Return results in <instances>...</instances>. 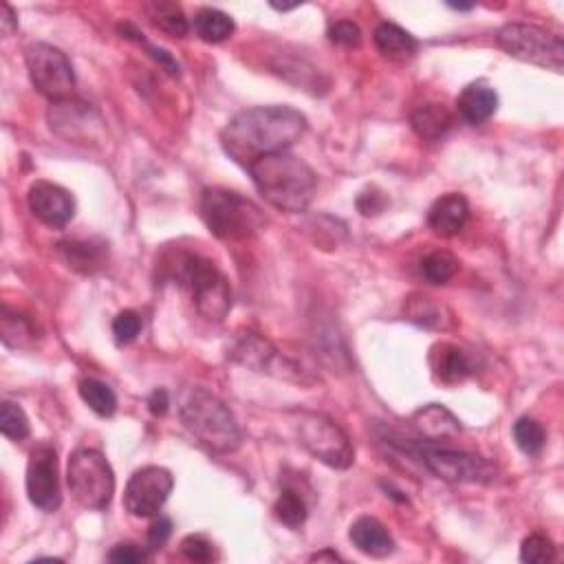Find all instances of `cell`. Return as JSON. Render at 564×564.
<instances>
[{
	"label": "cell",
	"instance_id": "d6986e66",
	"mask_svg": "<svg viewBox=\"0 0 564 564\" xmlns=\"http://www.w3.org/2000/svg\"><path fill=\"white\" fill-rule=\"evenodd\" d=\"M349 538L353 545L371 558H388L395 551V540L388 529L373 516L357 518L351 525Z\"/></svg>",
	"mask_w": 564,
	"mask_h": 564
},
{
	"label": "cell",
	"instance_id": "484cf974",
	"mask_svg": "<svg viewBox=\"0 0 564 564\" xmlns=\"http://www.w3.org/2000/svg\"><path fill=\"white\" fill-rule=\"evenodd\" d=\"M146 14L148 18L153 20V23L161 29L166 31L168 36L172 38H186L190 25H188V18L183 16L181 7L177 3H164V0H155V3H146Z\"/></svg>",
	"mask_w": 564,
	"mask_h": 564
},
{
	"label": "cell",
	"instance_id": "e0dca14e",
	"mask_svg": "<svg viewBox=\"0 0 564 564\" xmlns=\"http://www.w3.org/2000/svg\"><path fill=\"white\" fill-rule=\"evenodd\" d=\"M410 426L426 443H437L461 435V421L441 404H428L412 412Z\"/></svg>",
	"mask_w": 564,
	"mask_h": 564
},
{
	"label": "cell",
	"instance_id": "7bdbcfd3",
	"mask_svg": "<svg viewBox=\"0 0 564 564\" xmlns=\"http://www.w3.org/2000/svg\"><path fill=\"white\" fill-rule=\"evenodd\" d=\"M311 560L313 562H322V560H331V562H338V560H342L338 553L335 551H331V549H324V551H320V553H313L311 556Z\"/></svg>",
	"mask_w": 564,
	"mask_h": 564
},
{
	"label": "cell",
	"instance_id": "52a82bcc",
	"mask_svg": "<svg viewBox=\"0 0 564 564\" xmlns=\"http://www.w3.org/2000/svg\"><path fill=\"white\" fill-rule=\"evenodd\" d=\"M67 483L75 501L86 509H106L115 494V474L102 452L80 448L69 457Z\"/></svg>",
	"mask_w": 564,
	"mask_h": 564
},
{
	"label": "cell",
	"instance_id": "6da1fadb",
	"mask_svg": "<svg viewBox=\"0 0 564 564\" xmlns=\"http://www.w3.org/2000/svg\"><path fill=\"white\" fill-rule=\"evenodd\" d=\"M307 117L291 106H254L221 130V146L236 164L249 168L267 155L285 153L305 135Z\"/></svg>",
	"mask_w": 564,
	"mask_h": 564
},
{
	"label": "cell",
	"instance_id": "b9f144b4",
	"mask_svg": "<svg viewBox=\"0 0 564 564\" xmlns=\"http://www.w3.org/2000/svg\"><path fill=\"white\" fill-rule=\"evenodd\" d=\"M0 27H3V34L5 36H12L14 31L18 29V18H16V14H14V9L9 7L7 3H3V7H0Z\"/></svg>",
	"mask_w": 564,
	"mask_h": 564
},
{
	"label": "cell",
	"instance_id": "7402d4cb",
	"mask_svg": "<svg viewBox=\"0 0 564 564\" xmlns=\"http://www.w3.org/2000/svg\"><path fill=\"white\" fill-rule=\"evenodd\" d=\"M375 47L384 58L404 62L415 56L419 42L415 36L408 34V31L401 29L399 25L382 23L375 29Z\"/></svg>",
	"mask_w": 564,
	"mask_h": 564
},
{
	"label": "cell",
	"instance_id": "d590c367",
	"mask_svg": "<svg viewBox=\"0 0 564 564\" xmlns=\"http://www.w3.org/2000/svg\"><path fill=\"white\" fill-rule=\"evenodd\" d=\"M181 551H183V556L192 562H210L214 558V545L208 538L199 536V534L183 538Z\"/></svg>",
	"mask_w": 564,
	"mask_h": 564
},
{
	"label": "cell",
	"instance_id": "4fadbf2b",
	"mask_svg": "<svg viewBox=\"0 0 564 564\" xmlns=\"http://www.w3.org/2000/svg\"><path fill=\"white\" fill-rule=\"evenodd\" d=\"M230 357L245 368H252L256 373H271L285 379L302 382V373L296 364H291L285 355L276 351V346L260 338L256 333H245L232 346Z\"/></svg>",
	"mask_w": 564,
	"mask_h": 564
},
{
	"label": "cell",
	"instance_id": "9c48e42d",
	"mask_svg": "<svg viewBox=\"0 0 564 564\" xmlns=\"http://www.w3.org/2000/svg\"><path fill=\"white\" fill-rule=\"evenodd\" d=\"M296 430L302 448L320 463L335 470H346L353 465V443L338 423L331 421L329 417L318 415V412H300Z\"/></svg>",
	"mask_w": 564,
	"mask_h": 564
},
{
	"label": "cell",
	"instance_id": "d6a6232c",
	"mask_svg": "<svg viewBox=\"0 0 564 564\" xmlns=\"http://www.w3.org/2000/svg\"><path fill=\"white\" fill-rule=\"evenodd\" d=\"M117 31L119 34H122V38H128V40H135L137 45H141L144 47L146 51H148V56L153 58L155 62H159V67L164 69L166 73H170V75H177L181 73V67H179V62L170 56V53L166 51V49H161V47H155V45H150V42L144 38V34H141V31L135 27V25H130V23H126V25H119L117 27Z\"/></svg>",
	"mask_w": 564,
	"mask_h": 564
},
{
	"label": "cell",
	"instance_id": "cb8c5ba5",
	"mask_svg": "<svg viewBox=\"0 0 564 564\" xmlns=\"http://www.w3.org/2000/svg\"><path fill=\"white\" fill-rule=\"evenodd\" d=\"M58 249L67 265L82 274H93L106 265V245H95L93 241H64Z\"/></svg>",
	"mask_w": 564,
	"mask_h": 564
},
{
	"label": "cell",
	"instance_id": "ab89813d",
	"mask_svg": "<svg viewBox=\"0 0 564 564\" xmlns=\"http://www.w3.org/2000/svg\"><path fill=\"white\" fill-rule=\"evenodd\" d=\"M172 536V520L166 516H157L153 525L148 527V551H159Z\"/></svg>",
	"mask_w": 564,
	"mask_h": 564
},
{
	"label": "cell",
	"instance_id": "f35d334b",
	"mask_svg": "<svg viewBox=\"0 0 564 564\" xmlns=\"http://www.w3.org/2000/svg\"><path fill=\"white\" fill-rule=\"evenodd\" d=\"M355 205H357V210H360L362 216H377V214H382L386 210L388 197L384 192H379L377 188H368L360 194V197H357Z\"/></svg>",
	"mask_w": 564,
	"mask_h": 564
},
{
	"label": "cell",
	"instance_id": "ac0fdd59",
	"mask_svg": "<svg viewBox=\"0 0 564 564\" xmlns=\"http://www.w3.org/2000/svg\"><path fill=\"white\" fill-rule=\"evenodd\" d=\"M470 216V205L463 194H446V197L437 199L428 210V227L441 238L457 236Z\"/></svg>",
	"mask_w": 564,
	"mask_h": 564
},
{
	"label": "cell",
	"instance_id": "e575fe53",
	"mask_svg": "<svg viewBox=\"0 0 564 564\" xmlns=\"http://www.w3.org/2000/svg\"><path fill=\"white\" fill-rule=\"evenodd\" d=\"M141 333V318L137 311H122L117 313V318L113 320V335L117 344H130L137 340V335Z\"/></svg>",
	"mask_w": 564,
	"mask_h": 564
},
{
	"label": "cell",
	"instance_id": "603a6c76",
	"mask_svg": "<svg viewBox=\"0 0 564 564\" xmlns=\"http://www.w3.org/2000/svg\"><path fill=\"white\" fill-rule=\"evenodd\" d=\"M454 124V117L443 104H426L410 117V126L423 141H439Z\"/></svg>",
	"mask_w": 564,
	"mask_h": 564
},
{
	"label": "cell",
	"instance_id": "3957f363",
	"mask_svg": "<svg viewBox=\"0 0 564 564\" xmlns=\"http://www.w3.org/2000/svg\"><path fill=\"white\" fill-rule=\"evenodd\" d=\"M181 423L205 448L230 454L241 448L243 432L223 401L205 388H188L179 401Z\"/></svg>",
	"mask_w": 564,
	"mask_h": 564
},
{
	"label": "cell",
	"instance_id": "7a4b0ae2",
	"mask_svg": "<svg viewBox=\"0 0 564 564\" xmlns=\"http://www.w3.org/2000/svg\"><path fill=\"white\" fill-rule=\"evenodd\" d=\"M247 170L260 197L280 212H305L318 188L316 172L289 150L258 159Z\"/></svg>",
	"mask_w": 564,
	"mask_h": 564
},
{
	"label": "cell",
	"instance_id": "4316f807",
	"mask_svg": "<svg viewBox=\"0 0 564 564\" xmlns=\"http://www.w3.org/2000/svg\"><path fill=\"white\" fill-rule=\"evenodd\" d=\"M36 342V324L18 311L3 307V344L9 349H29Z\"/></svg>",
	"mask_w": 564,
	"mask_h": 564
},
{
	"label": "cell",
	"instance_id": "2e32d148",
	"mask_svg": "<svg viewBox=\"0 0 564 564\" xmlns=\"http://www.w3.org/2000/svg\"><path fill=\"white\" fill-rule=\"evenodd\" d=\"M428 364L432 377L448 386L465 382V379L472 377L476 371L472 357L463 349H459V346L448 342H439L432 346L428 355Z\"/></svg>",
	"mask_w": 564,
	"mask_h": 564
},
{
	"label": "cell",
	"instance_id": "5b68a950",
	"mask_svg": "<svg viewBox=\"0 0 564 564\" xmlns=\"http://www.w3.org/2000/svg\"><path fill=\"white\" fill-rule=\"evenodd\" d=\"M199 212L210 234L221 241H245L265 227L263 210L254 201L225 188H205Z\"/></svg>",
	"mask_w": 564,
	"mask_h": 564
},
{
	"label": "cell",
	"instance_id": "5bb4252c",
	"mask_svg": "<svg viewBox=\"0 0 564 564\" xmlns=\"http://www.w3.org/2000/svg\"><path fill=\"white\" fill-rule=\"evenodd\" d=\"M29 210L34 212L40 223H45L53 230H62L71 223L75 216V201L69 190H64L58 183L36 181L27 194Z\"/></svg>",
	"mask_w": 564,
	"mask_h": 564
},
{
	"label": "cell",
	"instance_id": "44dd1931",
	"mask_svg": "<svg viewBox=\"0 0 564 564\" xmlns=\"http://www.w3.org/2000/svg\"><path fill=\"white\" fill-rule=\"evenodd\" d=\"M404 316L412 324L423 329H450L452 327V313L446 305H441L439 300L423 296V294H412L404 302Z\"/></svg>",
	"mask_w": 564,
	"mask_h": 564
},
{
	"label": "cell",
	"instance_id": "ee69618b",
	"mask_svg": "<svg viewBox=\"0 0 564 564\" xmlns=\"http://www.w3.org/2000/svg\"><path fill=\"white\" fill-rule=\"evenodd\" d=\"M450 7L457 9V12H470V9H472L474 5H454V3H450Z\"/></svg>",
	"mask_w": 564,
	"mask_h": 564
},
{
	"label": "cell",
	"instance_id": "7c38bea8",
	"mask_svg": "<svg viewBox=\"0 0 564 564\" xmlns=\"http://www.w3.org/2000/svg\"><path fill=\"white\" fill-rule=\"evenodd\" d=\"M25 483L31 505L42 509V512H56L62 505L56 450L51 446H38L31 450Z\"/></svg>",
	"mask_w": 564,
	"mask_h": 564
},
{
	"label": "cell",
	"instance_id": "8d00e7d4",
	"mask_svg": "<svg viewBox=\"0 0 564 564\" xmlns=\"http://www.w3.org/2000/svg\"><path fill=\"white\" fill-rule=\"evenodd\" d=\"M329 38L335 45L357 47L362 42V29L351 23V20H338V23L329 27Z\"/></svg>",
	"mask_w": 564,
	"mask_h": 564
},
{
	"label": "cell",
	"instance_id": "ba28073f",
	"mask_svg": "<svg viewBox=\"0 0 564 564\" xmlns=\"http://www.w3.org/2000/svg\"><path fill=\"white\" fill-rule=\"evenodd\" d=\"M496 45L507 56L520 62L536 64V67L549 69L553 73H562L564 69V45L562 38L549 34L542 27L527 23H509L498 29Z\"/></svg>",
	"mask_w": 564,
	"mask_h": 564
},
{
	"label": "cell",
	"instance_id": "74e56055",
	"mask_svg": "<svg viewBox=\"0 0 564 564\" xmlns=\"http://www.w3.org/2000/svg\"><path fill=\"white\" fill-rule=\"evenodd\" d=\"M148 553H150L148 549H141L133 545V542H119L106 558L108 562H119V564H141L148 560Z\"/></svg>",
	"mask_w": 564,
	"mask_h": 564
},
{
	"label": "cell",
	"instance_id": "4dcf8cb0",
	"mask_svg": "<svg viewBox=\"0 0 564 564\" xmlns=\"http://www.w3.org/2000/svg\"><path fill=\"white\" fill-rule=\"evenodd\" d=\"M514 441L516 446L523 450L529 457H538V454L545 450V443H547V432L545 428L540 426L536 419H529V417H520L514 423Z\"/></svg>",
	"mask_w": 564,
	"mask_h": 564
},
{
	"label": "cell",
	"instance_id": "836d02e7",
	"mask_svg": "<svg viewBox=\"0 0 564 564\" xmlns=\"http://www.w3.org/2000/svg\"><path fill=\"white\" fill-rule=\"evenodd\" d=\"M520 560L527 564H549L556 560V545L545 534H529L520 545Z\"/></svg>",
	"mask_w": 564,
	"mask_h": 564
},
{
	"label": "cell",
	"instance_id": "ffe728a7",
	"mask_svg": "<svg viewBox=\"0 0 564 564\" xmlns=\"http://www.w3.org/2000/svg\"><path fill=\"white\" fill-rule=\"evenodd\" d=\"M498 108V95L494 89L485 84H470L465 86L463 93L457 100L459 117L465 124L481 126L490 119Z\"/></svg>",
	"mask_w": 564,
	"mask_h": 564
},
{
	"label": "cell",
	"instance_id": "d4e9b609",
	"mask_svg": "<svg viewBox=\"0 0 564 564\" xmlns=\"http://www.w3.org/2000/svg\"><path fill=\"white\" fill-rule=\"evenodd\" d=\"M234 29L236 25L232 16L221 12V9L205 7L194 16V31H197V36L203 42H210V45H219V42L232 38Z\"/></svg>",
	"mask_w": 564,
	"mask_h": 564
},
{
	"label": "cell",
	"instance_id": "9a60e30c",
	"mask_svg": "<svg viewBox=\"0 0 564 564\" xmlns=\"http://www.w3.org/2000/svg\"><path fill=\"white\" fill-rule=\"evenodd\" d=\"M91 117H97V115L91 111L89 104L71 100L69 97V100L51 104L49 124L64 139L80 141L86 137H93V130L97 126H91Z\"/></svg>",
	"mask_w": 564,
	"mask_h": 564
},
{
	"label": "cell",
	"instance_id": "f1b7e54d",
	"mask_svg": "<svg viewBox=\"0 0 564 564\" xmlns=\"http://www.w3.org/2000/svg\"><path fill=\"white\" fill-rule=\"evenodd\" d=\"M274 512L282 525L296 529L300 525H305V520L309 516V505L305 501V496L294 490V487H282Z\"/></svg>",
	"mask_w": 564,
	"mask_h": 564
},
{
	"label": "cell",
	"instance_id": "83f0119b",
	"mask_svg": "<svg viewBox=\"0 0 564 564\" xmlns=\"http://www.w3.org/2000/svg\"><path fill=\"white\" fill-rule=\"evenodd\" d=\"M80 397L84 399V404L89 406L95 415L100 417H113L117 410V395L113 393V388L100 382V379L86 377L80 382Z\"/></svg>",
	"mask_w": 564,
	"mask_h": 564
},
{
	"label": "cell",
	"instance_id": "60d3db41",
	"mask_svg": "<svg viewBox=\"0 0 564 564\" xmlns=\"http://www.w3.org/2000/svg\"><path fill=\"white\" fill-rule=\"evenodd\" d=\"M168 406H170V397H168V393H166L164 388L155 390V393L148 397V408H150V412H153L155 417H164L166 412H168Z\"/></svg>",
	"mask_w": 564,
	"mask_h": 564
},
{
	"label": "cell",
	"instance_id": "1f68e13d",
	"mask_svg": "<svg viewBox=\"0 0 564 564\" xmlns=\"http://www.w3.org/2000/svg\"><path fill=\"white\" fill-rule=\"evenodd\" d=\"M0 432L12 441H23L29 437V417L14 401H3V406H0Z\"/></svg>",
	"mask_w": 564,
	"mask_h": 564
},
{
	"label": "cell",
	"instance_id": "f546056e",
	"mask_svg": "<svg viewBox=\"0 0 564 564\" xmlns=\"http://www.w3.org/2000/svg\"><path fill=\"white\" fill-rule=\"evenodd\" d=\"M459 258L450 252H432L421 260V276L426 278L430 285H446L454 276L459 274Z\"/></svg>",
	"mask_w": 564,
	"mask_h": 564
},
{
	"label": "cell",
	"instance_id": "8fae6325",
	"mask_svg": "<svg viewBox=\"0 0 564 564\" xmlns=\"http://www.w3.org/2000/svg\"><path fill=\"white\" fill-rule=\"evenodd\" d=\"M175 479L166 468L148 465L137 470L124 490V507L130 516L155 518L172 494Z\"/></svg>",
	"mask_w": 564,
	"mask_h": 564
},
{
	"label": "cell",
	"instance_id": "8992f818",
	"mask_svg": "<svg viewBox=\"0 0 564 564\" xmlns=\"http://www.w3.org/2000/svg\"><path fill=\"white\" fill-rule=\"evenodd\" d=\"M408 457L419 459L426 470L448 483H474L485 485L496 479V468L485 457L463 450H446V448H430L426 441L423 443H397Z\"/></svg>",
	"mask_w": 564,
	"mask_h": 564
},
{
	"label": "cell",
	"instance_id": "277c9868",
	"mask_svg": "<svg viewBox=\"0 0 564 564\" xmlns=\"http://www.w3.org/2000/svg\"><path fill=\"white\" fill-rule=\"evenodd\" d=\"M168 278L190 291L194 307L203 318L221 322L232 309V289L214 263L197 254L177 252L168 258Z\"/></svg>",
	"mask_w": 564,
	"mask_h": 564
},
{
	"label": "cell",
	"instance_id": "30bf717a",
	"mask_svg": "<svg viewBox=\"0 0 564 564\" xmlns=\"http://www.w3.org/2000/svg\"><path fill=\"white\" fill-rule=\"evenodd\" d=\"M25 60L31 84L40 95L51 102L69 100L75 89V71L67 53L47 42H36L27 49Z\"/></svg>",
	"mask_w": 564,
	"mask_h": 564
}]
</instances>
